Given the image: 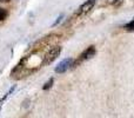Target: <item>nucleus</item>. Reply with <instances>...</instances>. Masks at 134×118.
Instances as JSON below:
<instances>
[{"instance_id":"obj_9","label":"nucleus","mask_w":134,"mask_h":118,"mask_svg":"<svg viewBox=\"0 0 134 118\" xmlns=\"http://www.w3.org/2000/svg\"><path fill=\"white\" fill-rule=\"evenodd\" d=\"M122 0H113V4L114 5H116V4H119V2H121Z\"/></svg>"},{"instance_id":"obj_7","label":"nucleus","mask_w":134,"mask_h":118,"mask_svg":"<svg viewBox=\"0 0 134 118\" xmlns=\"http://www.w3.org/2000/svg\"><path fill=\"white\" fill-rule=\"evenodd\" d=\"M53 81H54V79H53V78H51L48 81H47L46 84H45V85H44V88H42V89H44V90H48V89L52 86V84H53Z\"/></svg>"},{"instance_id":"obj_5","label":"nucleus","mask_w":134,"mask_h":118,"mask_svg":"<svg viewBox=\"0 0 134 118\" xmlns=\"http://www.w3.org/2000/svg\"><path fill=\"white\" fill-rule=\"evenodd\" d=\"M7 16H8V12H7V9L0 8V21H1V20H5V19L7 18Z\"/></svg>"},{"instance_id":"obj_1","label":"nucleus","mask_w":134,"mask_h":118,"mask_svg":"<svg viewBox=\"0 0 134 118\" xmlns=\"http://www.w3.org/2000/svg\"><path fill=\"white\" fill-rule=\"evenodd\" d=\"M61 53V46H54L45 54L44 57V61H42V65H48L51 64L52 61H54L57 58L59 57V54Z\"/></svg>"},{"instance_id":"obj_3","label":"nucleus","mask_w":134,"mask_h":118,"mask_svg":"<svg viewBox=\"0 0 134 118\" xmlns=\"http://www.w3.org/2000/svg\"><path fill=\"white\" fill-rule=\"evenodd\" d=\"M94 54H95V47L90 46L88 49H86L85 51L80 54V57H79V59H78V63H81V61H83V60H87V59L92 58Z\"/></svg>"},{"instance_id":"obj_8","label":"nucleus","mask_w":134,"mask_h":118,"mask_svg":"<svg viewBox=\"0 0 134 118\" xmlns=\"http://www.w3.org/2000/svg\"><path fill=\"white\" fill-rule=\"evenodd\" d=\"M63 18H64V16H63V14H61V16H60V17H58V19H57V21H55V23H54V24H53V26L58 25V24H59V23H60V21H61V19H63Z\"/></svg>"},{"instance_id":"obj_2","label":"nucleus","mask_w":134,"mask_h":118,"mask_svg":"<svg viewBox=\"0 0 134 118\" xmlns=\"http://www.w3.org/2000/svg\"><path fill=\"white\" fill-rule=\"evenodd\" d=\"M73 64H74L73 59L72 58H66V59H64L63 61H60L58 65H57L55 69H54V71H55L57 73H64V72H66L71 66H73Z\"/></svg>"},{"instance_id":"obj_6","label":"nucleus","mask_w":134,"mask_h":118,"mask_svg":"<svg viewBox=\"0 0 134 118\" xmlns=\"http://www.w3.org/2000/svg\"><path fill=\"white\" fill-rule=\"evenodd\" d=\"M125 30L126 31H134V20H132L131 23H128V24H126V26H125Z\"/></svg>"},{"instance_id":"obj_10","label":"nucleus","mask_w":134,"mask_h":118,"mask_svg":"<svg viewBox=\"0 0 134 118\" xmlns=\"http://www.w3.org/2000/svg\"><path fill=\"white\" fill-rule=\"evenodd\" d=\"M0 1H4V2H8V1H11V0H0Z\"/></svg>"},{"instance_id":"obj_4","label":"nucleus","mask_w":134,"mask_h":118,"mask_svg":"<svg viewBox=\"0 0 134 118\" xmlns=\"http://www.w3.org/2000/svg\"><path fill=\"white\" fill-rule=\"evenodd\" d=\"M94 5H95V0H87V1L83 2L80 6V8H79V11H78V14L81 16V14H85V13H87V12H90L91 9L93 8Z\"/></svg>"}]
</instances>
